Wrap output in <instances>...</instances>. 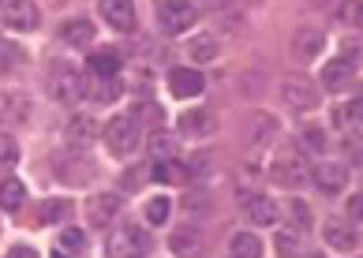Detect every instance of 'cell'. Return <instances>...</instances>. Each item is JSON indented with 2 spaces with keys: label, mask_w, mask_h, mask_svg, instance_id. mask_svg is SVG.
<instances>
[{
  "label": "cell",
  "mask_w": 363,
  "mask_h": 258,
  "mask_svg": "<svg viewBox=\"0 0 363 258\" xmlns=\"http://www.w3.org/2000/svg\"><path fill=\"white\" fill-rule=\"evenodd\" d=\"M45 90H49V98L52 101H64V105H72L79 98H86V83H83V75L75 72L72 64H52L49 67V75H45Z\"/></svg>",
  "instance_id": "1"
},
{
  "label": "cell",
  "mask_w": 363,
  "mask_h": 258,
  "mask_svg": "<svg viewBox=\"0 0 363 258\" xmlns=\"http://www.w3.org/2000/svg\"><path fill=\"white\" fill-rule=\"evenodd\" d=\"M150 247H154V240H150V232H146V228L124 225V228H120V232H113V240H109V258H146V254H150Z\"/></svg>",
  "instance_id": "2"
},
{
  "label": "cell",
  "mask_w": 363,
  "mask_h": 258,
  "mask_svg": "<svg viewBox=\"0 0 363 258\" xmlns=\"http://www.w3.org/2000/svg\"><path fill=\"white\" fill-rule=\"evenodd\" d=\"M277 98H281L285 108H292V113H311V108L318 105V86L303 75H289L285 83H281Z\"/></svg>",
  "instance_id": "3"
},
{
  "label": "cell",
  "mask_w": 363,
  "mask_h": 258,
  "mask_svg": "<svg viewBox=\"0 0 363 258\" xmlns=\"http://www.w3.org/2000/svg\"><path fill=\"white\" fill-rule=\"evenodd\" d=\"M105 142H109V150L113 154H131L139 146V120L131 116V113H120L113 116L109 124H105Z\"/></svg>",
  "instance_id": "4"
},
{
  "label": "cell",
  "mask_w": 363,
  "mask_h": 258,
  "mask_svg": "<svg viewBox=\"0 0 363 258\" xmlns=\"http://www.w3.org/2000/svg\"><path fill=\"white\" fill-rule=\"evenodd\" d=\"M199 19V8L195 4H184V0H165V4H157V23L165 34H184L191 30Z\"/></svg>",
  "instance_id": "5"
},
{
  "label": "cell",
  "mask_w": 363,
  "mask_h": 258,
  "mask_svg": "<svg viewBox=\"0 0 363 258\" xmlns=\"http://www.w3.org/2000/svg\"><path fill=\"white\" fill-rule=\"evenodd\" d=\"M266 176H270L274 184H281V187H300L307 176H311V169H307V161L300 154H281V157L270 161Z\"/></svg>",
  "instance_id": "6"
},
{
  "label": "cell",
  "mask_w": 363,
  "mask_h": 258,
  "mask_svg": "<svg viewBox=\"0 0 363 258\" xmlns=\"http://www.w3.org/2000/svg\"><path fill=\"white\" fill-rule=\"evenodd\" d=\"M120 213H124V198H120L116 191H101V195H94V198L86 202V217H90L94 228H109V225H116Z\"/></svg>",
  "instance_id": "7"
},
{
  "label": "cell",
  "mask_w": 363,
  "mask_h": 258,
  "mask_svg": "<svg viewBox=\"0 0 363 258\" xmlns=\"http://www.w3.org/2000/svg\"><path fill=\"white\" fill-rule=\"evenodd\" d=\"M277 135V120L270 113H251L244 120V131H240V139H244L247 150H262V146H270Z\"/></svg>",
  "instance_id": "8"
},
{
  "label": "cell",
  "mask_w": 363,
  "mask_h": 258,
  "mask_svg": "<svg viewBox=\"0 0 363 258\" xmlns=\"http://www.w3.org/2000/svg\"><path fill=\"white\" fill-rule=\"evenodd\" d=\"M0 19H4L8 30H38L42 11H38V4H30V0H8V4L0 8Z\"/></svg>",
  "instance_id": "9"
},
{
  "label": "cell",
  "mask_w": 363,
  "mask_h": 258,
  "mask_svg": "<svg viewBox=\"0 0 363 258\" xmlns=\"http://www.w3.org/2000/svg\"><path fill=\"white\" fill-rule=\"evenodd\" d=\"M311 180L322 195H341L345 184H348V165L345 161H318L311 169Z\"/></svg>",
  "instance_id": "10"
},
{
  "label": "cell",
  "mask_w": 363,
  "mask_h": 258,
  "mask_svg": "<svg viewBox=\"0 0 363 258\" xmlns=\"http://www.w3.org/2000/svg\"><path fill=\"white\" fill-rule=\"evenodd\" d=\"M206 90V79L199 67H172L169 72V94L172 98H199Z\"/></svg>",
  "instance_id": "11"
},
{
  "label": "cell",
  "mask_w": 363,
  "mask_h": 258,
  "mask_svg": "<svg viewBox=\"0 0 363 258\" xmlns=\"http://www.w3.org/2000/svg\"><path fill=\"white\" fill-rule=\"evenodd\" d=\"M218 131V116L210 108H187L180 116V135L184 139H206V135Z\"/></svg>",
  "instance_id": "12"
},
{
  "label": "cell",
  "mask_w": 363,
  "mask_h": 258,
  "mask_svg": "<svg viewBox=\"0 0 363 258\" xmlns=\"http://www.w3.org/2000/svg\"><path fill=\"white\" fill-rule=\"evenodd\" d=\"M292 60H315L322 49H326V34L315 30V26H300V30L292 34Z\"/></svg>",
  "instance_id": "13"
},
{
  "label": "cell",
  "mask_w": 363,
  "mask_h": 258,
  "mask_svg": "<svg viewBox=\"0 0 363 258\" xmlns=\"http://www.w3.org/2000/svg\"><path fill=\"white\" fill-rule=\"evenodd\" d=\"M34 116V101L26 98V94H8L4 101H0V120H4V128H23L30 124Z\"/></svg>",
  "instance_id": "14"
},
{
  "label": "cell",
  "mask_w": 363,
  "mask_h": 258,
  "mask_svg": "<svg viewBox=\"0 0 363 258\" xmlns=\"http://www.w3.org/2000/svg\"><path fill=\"white\" fill-rule=\"evenodd\" d=\"M322 236H326V243L333 251H352L356 247V225L348 221V217H330L326 228H322Z\"/></svg>",
  "instance_id": "15"
},
{
  "label": "cell",
  "mask_w": 363,
  "mask_h": 258,
  "mask_svg": "<svg viewBox=\"0 0 363 258\" xmlns=\"http://www.w3.org/2000/svg\"><path fill=\"white\" fill-rule=\"evenodd\" d=\"M101 19L113 26V30H135V8L128 4V0H101Z\"/></svg>",
  "instance_id": "16"
},
{
  "label": "cell",
  "mask_w": 363,
  "mask_h": 258,
  "mask_svg": "<svg viewBox=\"0 0 363 258\" xmlns=\"http://www.w3.org/2000/svg\"><path fill=\"white\" fill-rule=\"evenodd\" d=\"M169 251L180 254V258H199V254H203V232H199L195 225L177 228V232H172V240H169Z\"/></svg>",
  "instance_id": "17"
},
{
  "label": "cell",
  "mask_w": 363,
  "mask_h": 258,
  "mask_svg": "<svg viewBox=\"0 0 363 258\" xmlns=\"http://www.w3.org/2000/svg\"><path fill=\"white\" fill-rule=\"evenodd\" d=\"M330 120H333V128H337V131H352L356 124H363V86H359V94H356L352 101L333 105Z\"/></svg>",
  "instance_id": "18"
},
{
  "label": "cell",
  "mask_w": 363,
  "mask_h": 258,
  "mask_svg": "<svg viewBox=\"0 0 363 258\" xmlns=\"http://www.w3.org/2000/svg\"><path fill=\"white\" fill-rule=\"evenodd\" d=\"M184 52H187L195 64H210V60H218L221 42H218V34H191V38L184 42Z\"/></svg>",
  "instance_id": "19"
},
{
  "label": "cell",
  "mask_w": 363,
  "mask_h": 258,
  "mask_svg": "<svg viewBox=\"0 0 363 258\" xmlns=\"http://www.w3.org/2000/svg\"><path fill=\"white\" fill-rule=\"evenodd\" d=\"M352 79H356V60H348V57H337L322 67V86H330V90H345Z\"/></svg>",
  "instance_id": "20"
},
{
  "label": "cell",
  "mask_w": 363,
  "mask_h": 258,
  "mask_svg": "<svg viewBox=\"0 0 363 258\" xmlns=\"http://www.w3.org/2000/svg\"><path fill=\"white\" fill-rule=\"evenodd\" d=\"M60 42L72 45V49L94 45V23L90 19H68V23H60Z\"/></svg>",
  "instance_id": "21"
},
{
  "label": "cell",
  "mask_w": 363,
  "mask_h": 258,
  "mask_svg": "<svg viewBox=\"0 0 363 258\" xmlns=\"http://www.w3.org/2000/svg\"><path fill=\"white\" fill-rule=\"evenodd\" d=\"M94 135H98V128H94L90 116H72L68 128H64V139H68V146H75V150L94 146Z\"/></svg>",
  "instance_id": "22"
},
{
  "label": "cell",
  "mask_w": 363,
  "mask_h": 258,
  "mask_svg": "<svg viewBox=\"0 0 363 258\" xmlns=\"http://www.w3.org/2000/svg\"><path fill=\"white\" fill-rule=\"evenodd\" d=\"M120 52L116 49H94L90 52V72L98 75V79H116V72H120Z\"/></svg>",
  "instance_id": "23"
},
{
  "label": "cell",
  "mask_w": 363,
  "mask_h": 258,
  "mask_svg": "<svg viewBox=\"0 0 363 258\" xmlns=\"http://www.w3.org/2000/svg\"><path fill=\"white\" fill-rule=\"evenodd\" d=\"M228 254L233 258H262V240L255 232H233V240H228Z\"/></svg>",
  "instance_id": "24"
},
{
  "label": "cell",
  "mask_w": 363,
  "mask_h": 258,
  "mask_svg": "<svg viewBox=\"0 0 363 258\" xmlns=\"http://www.w3.org/2000/svg\"><path fill=\"white\" fill-rule=\"evenodd\" d=\"M150 154H154V161H180V142H177V135L154 131V135H150Z\"/></svg>",
  "instance_id": "25"
},
{
  "label": "cell",
  "mask_w": 363,
  "mask_h": 258,
  "mask_svg": "<svg viewBox=\"0 0 363 258\" xmlns=\"http://www.w3.org/2000/svg\"><path fill=\"white\" fill-rule=\"evenodd\" d=\"M244 210H247V217H251V225H274V221H277V206H274V202L266 198V195L247 198Z\"/></svg>",
  "instance_id": "26"
},
{
  "label": "cell",
  "mask_w": 363,
  "mask_h": 258,
  "mask_svg": "<svg viewBox=\"0 0 363 258\" xmlns=\"http://www.w3.org/2000/svg\"><path fill=\"white\" fill-rule=\"evenodd\" d=\"M274 247H277L281 258H300V254H303V236H300V228H277Z\"/></svg>",
  "instance_id": "27"
},
{
  "label": "cell",
  "mask_w": 363,
  "mask_h": 258,
  "mask_svg": "<svg viewBox=\"0 0 363 258\" xmlns=\"http://www.w3.org/2000/svg\"><path fill=\"white\" fill-rule=\"evenodd\" d=\"M26 187L23 180H0V210H23Z\"/></svg>",
  "instance_id": "28"
},
{
  "label": "cell",
  "mask_w": 363,
  "mask_h": 258,
  "mask_svg": "<svg viewBox=\"0 0 363 258\" xmlns=\"http://www.w3.org/2000/svg\"><path fill=\"white\" fill-rule=\"evenodd\" d=\"M68 213H72V202H68V198H49V202H42V210H38L34 221H38V225L68 221Z\"/></svg>",
  "instance_id": "29"
},
{
  "label": "cell",
  "mask_w": 363,
  "mask_h": 258,
  "mask_svg": "<svg viewBox=\"0 0 363 258\" xmlns=\"http://www.w3.org/2000/svg\"><path fill=\"white\" fill-rule=\"evenodd\" d=\"M150 176H154L157 184H184V180H187V172H184L180 161H154Z\"/></svg>",
  "instance_id": "30"
},
{
  "label": "cell",
  "mask_w": 363,
  "mask_h": 258,
  "mask_svg": "<svg viewBox=\"0 0 363 258\" xmlns=\"http://www.w3.org/2000/svg\"><path fill=\"white\" fill-rule=\"evenodd\" d=\"M300 142H303V150L307 154H322V150H330V135L315 128V124H303L300 128Z\"/></svg>",
  "instance_id": "31"
},
{
  "label": "cell",
  "mask_w": 363,
  "mask_h": 258,
  "mask_svg": "<svg viewBox=\"0 0 363 258\" xmlns=\"http://www.w3.org/2000/svg\"><path fill=\"white\" fill-rule=\"evenodd\" d=\"M57 251H68V258H83V251H86V232H83V228H64Z\"/></svg>",
  "instance_id": "32"
},
{
  "label": "cell",
  "mask_w": 363,
  "mask_h": 258,
  "mask_svg": "<svg viewBox=\"0 0 363 258\" xmlns=\"http://www.w3.org/2000/svg\"><path fill=\"white\" fill-rule=\"evenodd\" d=\"M116 94H120V86L113 83V79H105V83H90V86H86V98H90L94 105L116 101Z\"/></svg>",
  "instance_id": "33"
},
{
  "label": "cell",
  "mask_w": 363,
  "mask_h": 258,
  "mask_svg": "<svg viewBox=\"0 0 363 258\" xmlns=\"http://www.w3.org/2000/svg\"><path fill=\"white\" fill-rule=\"evenodd\" d=\"M169 210H172V202L165 198V195H157V198H150V202H146V221H150V225H165L169 221Z\"/></svg>",
  "instance_id": "34"
},
{
  "label": "cell",
  "mask_w": 363,
  "mask_h": 258,
  "mask_svg": "<svg viewBox=\"0 0 363 258\" xmlns=\"http://www.w3.org/2000/svg\"><path fill=\"white\" fill-rule=\"evenodd\" d=\"M131 116H135L139 124H154V131H157V124H161V105H157V101H139L135 108H131Z\"/></svg>",
  "instance_id": "35"
},
{
  "label": "cell",
  "mask_w": 363,
  "mask_h": 258,
  "mask_svg": "<svg viewBox=\"0 0 363 258\" xmlns=\"http://www.w3.org/2000/svg\"><path fill=\"white\" fill-rule=\"evenodd\" d=\"M23 60H26V52L19 45H11V42L0 45V72H11V67H19Z\"/></svg>",
  "instance_id": "36"
},
{
  "label": "cell",
  "mask_w": 363,
  "mask_h": 258,
  "mask_svg": "<svg viewBox=\"0 0 363 258\" xmlns=\"http://www.w3.org/2000/svg\"><path fill=\"white\" fill-rule=\"evenodd\" d=\"M285 213L292 217L296 228H307V225H311V206H307V202H300V198H292L289 206H285Z\"/></svg>",
  "instance_id": "37"
},
{
  "label": "cell",
  "mask_w": 363,
  "mask_h": 258,
  "mask_svg": "<svg viewBox=\"0 0 363 258\" xmlns=\"http://www.w3.org/2000/svg\"><path fill=\"white\" fill-rule=\"evenodd\" d=\"M19 161V146H16V139H11L8 131H0V169L4 165H16Z\"/></svg>",
  "instance_id": "38"
},
{
  "label": "cell",
  "mask_w": 363,
  "mask_h": 258,
  "mask_svg": "<svg viewBox=\"0 0 363 258\" xmlns=\"http://www.w3.org/2000/svg\"><path fill=\"white\" fill-rule=\"evenodd\" d=\"M146 176H150V169H146V165H135V169L124 176V180H120V187H124V191H139V187L146 184Z\"/></svg>",
  "instance_id": "39"
},
{
  "label": "cell",
  "mask_w": 363,
  "mask_h": 258,
  "mask_svg": "<svg viewBox=\"0 0 363 258\" xmlns=\"http://www.w3.org/2000/svg\"><path fill=\"white\" fill-rule=\"evenodd\" d=\"M337 16H341L345 23H352L356 30H363V4H345V8L337 11Z\"/></svg>",
  "instance_id": "40"
},
{
  "label": "cell",
  "mask_w": 363,
  "mask_h": 258,
  "mask_svg": "<svg viewBox=\"0 0 363 258\" xmlns=\"http://www.w3.org/2000/svg\"><path fill=\"white\" fill-rule=\"evenodd\" d=\"M345 146H348V157H352L356 165H363V139H359V135H348Z\"/></svg>",
  "instance_id": "41"
},
{
  "label": "cell",
  "mask_w": 363,
  "mask_h": 258,
  "mask_svg": "<svg viewBox=\"0 0 363 258\" xmlns=\"http://www.w3.org/2000/svg\"><path fill=\"white\" fill-rule=\"evenodd\" d=\"M345 210H348V221H352V225H356V221H363V191L348 198V206H345Z\"/></svg>",
  "instance_id": "42"
},
{
  "label": "cell",
  "mask_w": 363,
  "mask_h": 258,
  "mask_svg": "<svg viewBox=\"0 0 363 258\" xmlns=\"http://www.w3.org/2000/svg\"><path fill=\"white\" fill-rule=\"evenodd\" d=\"M8 258H38V251L30 243H16V247H8Z\"/></svg>",
  "instance_id": "43"
},
{
  "label": "cell",
  "mask_w": 363,
  "mask_h": 258,
  "mask_svg": "<svg viewBox=\"0 0 363 258\" xmlns=\"http://www.w3.org/2000/svg\"><path fill=\"white\" fill-rule=\"evenodd\" d=\"M52 258H68V254H64V251H52Z\"/></svg>",
  "instance_id": "44"
},
{
  "label": "cell",
  "mask_w": 363,
  "mask_h": 258,
  "mask_svg": "<svg viewBox=\"0 0 363 258\" xmlns=\"http://www.w3.org/2000/svg\"><path fill=\"white\" fill-rule=\"evenodd\" d=\"M311 258H326V254H311Z\"/></svg>",
  "instance_id": "45"
}]
</instances>
